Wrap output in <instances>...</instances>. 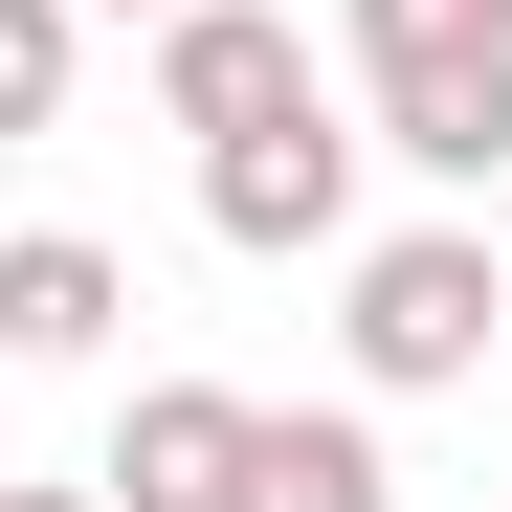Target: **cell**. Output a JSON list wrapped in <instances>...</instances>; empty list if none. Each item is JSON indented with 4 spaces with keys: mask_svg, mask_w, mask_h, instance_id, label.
Here are the masks:
<instances>
[{
    "mask_svg": "<svg viewBox=\"0 0 512 512\" xmlns=\"http://www.w3.org/2000/svg\"><path fill=\"white\" fill-rule=\"evenodd\" d=\"M357 134L401 179H512V0H357Z\"/></svg>",
    "mask_w": 512,
    "mask_h": 512,
    "instance_id": "1",
    "label": "cell"
},
{
    "mask_svg": "<svg viewBox=\"0 0 512 512\" xmlns=\"http://www.w3.org/2000/svg\"><path fill=\"white\" fill-rule=\"evenodd\" d=\"M490 334H512V268H490L468 223H401V245H357V290H334V357H357L379 401L490 379Z\"/></svg>",
    "mask_w": 512,
    "mask_h": 512,
    "instance_id": "2",
    "label": "cell"
},
{
    "mask_svg": "<svg viewBox=\"0 0 512 512\" xmlns=\"http://www.w3.org/2000/svg\"><path fill=\"white\" fill-rule=\"evenodd\" d=\"M357 156H379V134H334V112L290 90V112H245V134H201V223L245 245V268H312V245L357 223Z\"/></svg>",
    "mask_w": 512,
    "mask_h": 512,
    "instance_id": "3",
    "label": "cell"
},
{
    "mask_svg": "<svg viewBox=\"0 0 512 512\" xmlns=\"http://www.w3.org/2000/svg\"><path fill=\"white\" fill-rule=\"evenodd\" d=\"M290 90H312V23H290V0H156V112H179V134H245Z\"/></svg>",
    "mask_w": 512,
    "mask_h": 512,
    "instance_id": "4",
    "label": "cell"
},
{
    "mask_svg": "<svg viewBox=\"0 0 512 512\" xmlns=\"http://www.w3.org/2000/svg\"><path fill=\"white\" fill-rule=\"evenodd\" d=\"M90 490H112V512H245V401H223V379H134V423H112Z\"/></svg>",
    "mask_w": 512,
    "mask_h": 512,
    "instance_id": "5",
    "label": "cell"
},
{
    "mask_svg": "<svg viewBox=\"0 0 512 512\" xmlns=\"http://www.w3.org/2000/svg\"><path fill=\"white\" fill-rule=\"evenodd\" d=\"M112 312H134V268L90 223H23V245H0V357H112Z\"/></svg>",
    "mask_w": 512,
    "mask_h": 512,
    "instance_id": "6",
    "label": "cell"
},
{
    "mask_svg": "<svg viewBox=\"0 0 512 512\" xmlns=\"http://www.w3.org/2000/svg\"><path fill=\"white\" fill-rule=\"evenodd\" d=\"M379 423L357 401H245V512H379Z\"/></svg>",
    "mask_w": 512,
    "mask_h": 512,
    "instance_id": "7",
    "label": "cell"
},
{
    "mask_svg": "<svg viewBox=\"0 0 512 512\" xmlns=\"http://www.w3.org/2000/svg\"><path fill=\"white\" fill-rule=\"evenodd\" d=\"M67 112V0H0V134Z\"/></svg>",
    "mask_w": 512,
    "mask_h": 512,
    "instance_id": "8",
    "label": "cell"
},
{
    "mask_svg": "<svg viewBox=\"0 0 512 512\" xmlns=\"http://www.w3.org/2000/svg\"><path fill=\"white\" fill-rule=\"evenodd\" d=\"M0 512H112V490H0Z\"/></svg>",
    "mask_w": 512,
    "mask_h": 512,
    "instance_id": "9",
    "label": "cell"
},
{
    "mask_svg": "<svg viewBox=\"0 0 512 512\" xmlns=\"http://www.w3.org/2000/svg\"><path fill=\"white\" fill-rule=\"evenodd\" d=\"M67 23H156V0H67Z\"/></svg>",
    "mask_w": 512,
    "mask_h": 512,
    "instance_id": "10",
    "label": "cell"
}]
</instances>
